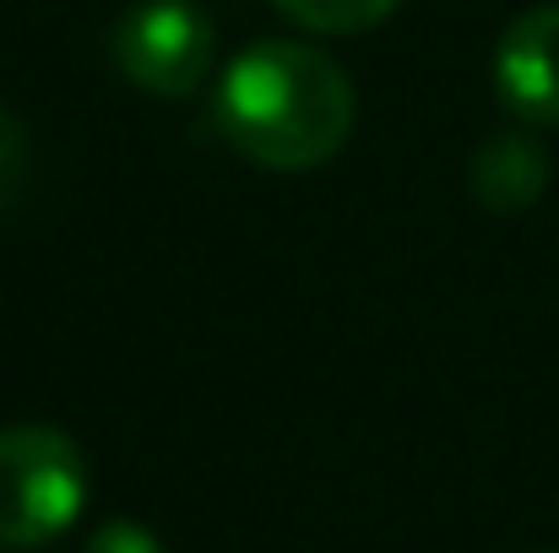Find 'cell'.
Returning <instances> with one entry per match:
<instances>
[{"label": "cell", "mask_w": 559, "mask_h": 553, "mask_svg": "<svg viewBox=\"0 0 559 553\" xmlns=\"http://www.w3.org/2000/svg\"><path fill=\"white\" fill-rule=\"evenodd\" d=\"M359 98L348 71L299 38H261L239 49L217 87L223 142L272 175L321 169L343 153Z\"/></svg>", "instance_id": "cell-1"}, {"label": "cell", "mask_w": 559, "mask_h": 553, "mask_svg": "<svg viewBox=\"0 0 559 553\" xmlns=\"http://www.w3.org/2000/svg\"><path fill=\"white\" fill-rule=\"evenodd\" d=\"M93 472L82 445L55 423L0 429V543L38 549L60 538L87 505Z\"/></svg>", "instance_id": "cell-2"}, {"label": "cell", "mask_w": 559, "mask_h": 553, "mask_svg": "<svg viewBox=\"0 0 559 553\" xmlns=\"http://www.w3.org/2000/svg\"><path fill=\"white\" fill-rule=\"evenodd\" d=\"M115 65L153 98H186L217 65L212 16L195 0H142L115 27Z\"/></svg>", "instance_id": "cell-3"}, {"label": "cell", "mask_w": 559, "mask_h": 553, "mask_svg": "<svg viewBox=\"0 0 559 553\" xmlns=\"http://www.w3.org/2000/svg\"><path fill=\"white\" fill-rule=\"evenodd\" d=\"M495 93L500 104L533 125H559V0L522 11L495 44Z\"/></svg>", "instance_id": "cell-4"}, {"label": "cell", "mask_w": 559, "mask_h": 553, "mask_svg": "<svg viewBox=\"0 0 559 553\" xmlns=\"http://www.w3.org/2000/svg\"><path fill=\"white\" fill-rule=\"evenodd\" d=\"M544 190H549V153L533 136V125L500 131L473 153V201L484 212H495V217L527 212Z\"/></svg>", "instance_id": "cell-5"}, {"label": "cell", "mask_w": 559, "mask_h": 553, "mask_svg": "<svg viewBox=\"0 0 559 553\" xmlns=\"http://www.w3.org/2000/svg\"><path fill=\"white\" fill-rule=\"evenodd\" d=\"M288 22H299L305 33L321 38H343V33H370L380 27L402 0H272Z\"/></svg>", "instance_id": "cell-6"}, {"label": "cell", "mask_w": 559, "mask_h": 553, "mask_svg": "<svg viewBox=\"0 0 559 553\" xmlns=\"http://www.w3.org/2000/svg\"><path fill=\"white\" fill-rule=\"evenodd\" d=\"M22 180H27V131L16 115L0 109V212L16 201Z\"/></svg>", "instance_id": "cell-7"}, {"label": "cell", "mask_w": 559, "mask_h": 553, "mask_svg": "<svg viewBox=\"0 0 559 553\" xmlns=\"http://www.w3.org/2000/svg\"><path fill=\"white\" fill-rule=\"evenodd\" d=\"M82 553H164V543L142 527V521H104L93 538H87V549Z\"/></svg>", "instance_id": "cell-8"}]
</instances>
